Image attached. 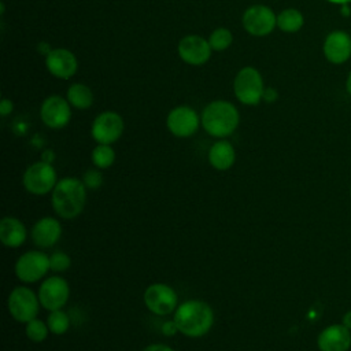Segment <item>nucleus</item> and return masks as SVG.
I'll use <instances>...</instances> for the list:
<instances>
[{
	"mask_svg": "<svg viewBox=\"0 0 351 351\" xmlns=\"http://www.w3.org/2000/svg\"><path fill=\"white\" fill-rule=\"evenodd\" d=\"M58 181L59 180L53 166L45 160L34 162L30 165L22 177L25 189L36 196H43L52 192Z\"/></svg>",
	"mask_w": 351,
	"mask_h": 351,
	"instance_id": "nucleus-5",
	"label": "nucleus"
},
{
	"mask_svg": "<svg viewBox=\"0 0 351 351\" xmlns=\"http://www.w3.org/2000/svg\"><path fill=\"white\" fill-rule=\"evenodd\" d=\"M49 270V255L40 250L26 251L15 262V276L26 284L37 282Z\"/></svg>",
	"mask_w": 351,
	"mask_h": 351,
	"instance_id": "nucleus-7",
	"label": "nucleus"
},
{
	"mask_svg": "<svg viewBox=\"0 0 351 351\" xmlns=\"http://www.w3.org/2000/svg\"><path fill=\"white\" fill-rule=\"evenodd\" d=\"M123 119L115 111H103L92 122L90 134L97 144H112L123 133Z\"/></svg>",
	"mask_w": 351,
	"mask_h": 351,
	"instance_id": "nucleus-10",
	"label": "nucleus"
},
{
	"mask_svg": "<svg viewBox=\"0 0 351 351\" xmlns=\"http://www.w3.org/2000/svg\"><path fill=\"white\" fill-rule=\"evenodd\" d=\"M37 295L41 306L48 311H53L62 308L67 303L70 287L63 277L52 276L41 282Z\"/></svg>",
	"mask_w": 351,
	"mask_h": 351,
	"instance_id": "nucleus-12",
	"label": "nucleus"
},
{
	"mask_svg": "<svg viewBox=\"0 0 351 351\" xmlns=\"http://www.w3.org/2000/svg\"><path fill=\"white\" fill-rule=\"evenodd\" d=\"M346 88H347V92H348V93H350V96H351V73H350V74H348V77H347Z\"/></svg>",
	"mask_w": 351,
	"mask_h": 351,
	"instance_id": "nucleus-34",
	"label": "nucleus"
},
{
	"mask_svg": "<svg viewBox=\"0 0 351 351\" xmlns=\"http://www.w3.org/2000/svg\"><path fill=\"white\" fill-rule=\"evenodd\" d=\"M176 330H177V326H176L174 321H173V322H166L165 326H163V332H165L167 336H171Z\"/></svg>",
	"mask_w": 351,
	"mask_h": 351,
	"instance_id": "nucleus-32",
	"label": "nucleus"
},
{
	"mask_svg": "<svg viewBox=\"0 0 351 351\" xmlns=\"http://www.w3.org/2000/svg\"><path fill=\"white\" fill-rule=\"evenodd\" d=\"M41 303L38 295H36L27 287L14 288L7 299V308L10 315L21 324H26L30 319L36 318Z\"/></svg>",
	"mask_w": 351,
	"mask_h": 351,
	"instance_id": "nucleus-6",
	"label": "nucleus"
},
{
	"mask_svg": "<svg viewBox=\"0 0 351 351\" xmlns=\"http://www.w3.org/2000/svg\"><path fill=\"white\" fill-rule=\"evenodd\" d=\"M25 332H26V336L29 340H32L34 343H41L48 337L49 328H48L47 322H44L36 317V318L30 319L29 322H26Z\"/></svg>",
	"mask_w": 351,
	"mask_h": 351,
	"instance_id": "nucleus-26",
	"label": "nucleus"
},
{
	"mask_svg": "<svg viewBox=\"0 0 351 351\" xmlns=\"http://www.w3.org/2000/svg\"><path fill=\"white\" fill-rule=\"evenodd\" d=\"M143 300L145 307L155 315H169L178 307L176 291L163 282H154L144 291Z\"/></svg>",
	"mask_w": 351,
	"mask_h": 351,
	"instance_id": "nucleus-8",
	"label": "nucleus"
},
{
	"mask_svg": "<svg viewBox=\"0 0 351 351\" xmlns=\"http://www.w3.org/2000/svg\"><path fill=\"white\" fill-rule=\"evenodd\" d=\"M27 237L26 226L15 217H4L0 221V241L8 248L21 247Z\"/></svg>",
	"mask_w": 351,
	"mask_h": 351,
	"instance_id": "nucleus-19",
	"label": "nucleus"
},
{
	"mask_svg": "<svg viewBox=\"0 0 351 351\" xmlns=\"http://www.w3.org/2000/svg\"><path fill=\"white\" fill-rule=\"evenodd\" d=\"M319 351H348L351 346V330L343 324L326 326L317 337Z\"/></svg>",
	"mask_w": 351,
	"mask_h": 351,
	"instance_id": "nucleus-16",
	"label": "nucleus"
},
{
	"mask_svg": "<svg viewBox=\"0 0 351 351\" xmlns=\"http://www.w3.org/2000/svg\"><path fill=\"white\" fill-rule=\"evenodd\" d=\"M233 92L236 99L245 106L259 104L265 92V84L261 73L252 66L240 69L233 81Z\"/></svg>",
	"mask_w": 351,
	"mask_h": 351,
	"instance_id": "nucleus-4",
	"label": "nucleus"
},
{
	"mask_svg": "<svg viewBox=\"0 0 351 351\" xmlns=\"http://www.w3.org/2000/svg\"><path fill=\"white\" fill-rule=\"evenodd\" d=\"M326 1L335 3V4H347V3H350L351 0H326Z\"/></svg>",
	"mask_w": 351,
	"mask_h": 351,
	"instance_id": "nucleus-35",
	"label": "nucleus"
},
{
	"mask_svg": "<svg viewBox=\"0 0 351 351\" xmlns=\"http://www.w3.org/2000/svg\"><path fill=\"white\" fill-rule=\"evenodd\" d=\"M49 266L51 270L55 273H63L70 269L71 266V258L62 251H55L49 255Z\"/></svg>",
	"mask_w": 351,
	"mask_h": 351,
	"instance_id": "nucleus-27",
	"label": "nucleus"
},
{
	"mask_svg": "<svg viewBox=\"0 0 351 351\" xmlns=\"http://www.w3.org/2000/svg\"><path fill=\"white\" fill-rule=\"evenodd\" d=\"M90 158H92V163L95 165V167H97L100 170L108 169L115 162V151L112 149V147L110 144H97L92 149Z\"/></svg>",
	"mask_w": 351,
	"mask_h": 351,
	"instance_id": "nucleus-23",
	"label": "nucleus"
},
{
	"mask_svg": "<svg viewBox=\"0 0 351 351\" xmlns=\"http://www.w3.org/2000/svg\"><path fill=\"white\" fill-rule=\"evenodd\" d=\"M103 174L100 171V169H89L84 173L82 176V182L86 186V189H97L99 186L103 185Z\"/></svg>",
	"mask_w": 351,
	"mask_h": 351,
	"instance_id": "nucleus-28",
	"label": "nucleus"
},
{
	"mask_svg": "<svg viewBox=\"0 0 351 351\" xmlns=\"http://www.w3.org/2000/svg\"><path fill=\"white\" fill-rule=\"evenodd\" d=\"M45 66L53 77L69 80L77 73L78 60L71 51L66 48H55L45 55Z\"/></svg>",
	"mask_w": 351,
	"mask_h": 351,
	"instance_id": "nucleus-15",
	"label": "nucleus"
},
{
	"mask_svg": "<svg viewBox=\"0 0 351 351\" xmlns=\"http://www.w3.org/2000/svg\"><path fill=\"white\" fill-rule=\"evenodd\" d=\"M47 325L49 328V332L53 335H63L70 328V318L62 308L49 311L47 318Z\"/></svg>",
	"mask_w": 351,
	"mask_h": 351,
	"instance_id": "nucleus-24",
	"label": "nucleus"
},
{
	"mask_svg": "<svg viewBox=\"0 0 351 351\" xmlns=\"http://www.w3.org/2000/svg\"><path fill=\"white\" fill-rule=\"evenodd\" d=\"M200 122L210 136L225 138L237 129L240 114L233 103L219 99L208 103L203 108Z\"/></svg>",
	"mask_w": 351,
	"mask_h": 351,
	"instance_id": "nucleus-3",
	"label": "nucleus"
},
{
	"mask_svg": "<svg viewBox=\"0 0 351 351\" xmlns=\"http://www.w3.org/2000/svg\"><path fill=\"white\" fill-rule=\"evenodd\" d=\"M208 162L215 170H229L236 162V151L232 143L223 138L215 141L208 149Z\"/></svg>",
	"mask_w": 351,
	"mask_h": 351,
	"instance_id": "nucleus-20",
	"label": "nucleus"
},
{
	"mask_svg": "<svg viewBox=\"0 0 351 351\" xmlns=\"http://www.w3.org/2000/svg\"><path fill=\"white\" fill-rule=\"evenodd\" d=\"M180 58L191 66H202L211 58V47L208 40L197 34L182 37L177 47Z\"/></svg>",
	"mask_w": 351,
	"mask_h": 351,
	"instance_id": "nucleus-14",
	"label": "nucleus"
},
{
	"mask_svg": "<svg viewBox=\"0 0 351 351\" xmlns=\"http://www.w3.org/2000/svg\"><path fill=\"white\" fill-rule=\"evenodd\" d=\"M62 236V225L53 217L40 218L32 228L30 237L36 247L51 248L55 245Z\"/></svg>",
	"mask_w": 351,
	"mask_h": 351,
	"instance_id": "nucleus-18",
	"label": "nucleus"
},
{
	"mask_svg": "<svg viewBox=\"0 0 351 351\" xmlns=\"http://www.w3.org/2000/svg\"><path fill=\"white\" fill-rule=\"evenodd\" d=\"M12 108H14V104H12V101L10 100V99H3L1 101H0V115L1 117H7L8 114H11L12 112Z\"/></svg>",
	"mask_w": 351,
	"mask_h": 351,
	"instance_id": "nucleus-29",
	"label": "nucleus"
},
{
	"mask_svg": "<svg viewBox=\"0 0 351 351\" xmlns=\"http://www.w3.org/2000/svg\"><path fill=\"white\" fill-rule=\"evenodd\" d=\"M241 23L248 34L255 37H263L270 34L277 26V15L270 7L263 4H255L244 11L241 16Z\"/></svg>",
	"mask_w": 351,
	"mask_h": 351,
	"instance_id": "nucleus-9",
	"label": "nucleus"
},
{
	"mask_svg": "<svg viewBox=\"0 0 351 351\" xmlns=\"http://www.w3.org/2000/svg\"><path fill=\"white\" fill-rule=\"evenodd\" d=\"M322 49L330 63L341 64L351 56V37L343 30H333L325 37Z\"/></svg>",
	"mask_w": 351,
	"mask_h": 351,
	"instance_id": "nucleus-17",
	"label": "nucleus"
},
{
	"mask_svg": "<svg viewBox=\"0 0 351 351\" xmlns=\"http://www.w3.org/2000/svg\"><path fill=\"white\" fill-rule=\"evenodd\" d=\"M304 18L296 8H285L277 15V27L285 33H296L302 29Z\"/></svg>",
	"mask_w": 351,
	"mask_h": 351,
	"instance_id": "nucleus-22",
	"label": "nucleus"
},
{
	"mask_svg": "<svg viewBox=\"0 0 351 351\" xmlns=\"http://www.w3.org/2000/svg\"><path fill=\"white\" fill-rule=\"evenodd\" d=\"M276 99H277V90L273 89V88H265L262 100H263V101H267V103H271V101H274Z\"/></svg>",
	"mask_w": 351,
	"mask_h": 351,
	"instance_id": "nucleus-31",
	"label": "nucleus"
},
{
	"mask_svg": "<svg viewBox=\"0 0 351 351\" xmlns=\"http://www.w3.org/2000/svg\"><path fill=\"white\" fill-rule=\"evenodd\" d=\"M214 311L203 300L191 299L174 311V324L177 330L186 337H202L210 332L214 325Z\"/></svg>",
	"mask_w": 351,
	"mask_h": 351,
	"instance_id": "nucleus-1",
	"label": "nucleus"
},
{
	"mask_svg": "<svg viewBox=\"0 0 351 351\" xmlns=\"http://www.w3.org/2000/svg\"><path fill=\"white\" fill-rule=\"evenodd\" d=\"M341 324H343L346 328H348V329L351 330V310H348V311L343 315Z\"/></svg>",
	"mask_w": 351,
	"mask_h": 351,
	"instance_id": "nucleus-33",
	"label": "nucleus"
},
{
	"mask_svg": "<svg viewBox=\"0 0 351 351\" xmlns=\"http://www.w3.org/2000/svg\"><path fill=\"white\" fill-rule=\"evenodd\" d=\"M143 351H174V350L166 344L154 343V344H148Z\"/></svg>",
	"mask_w": 351,
	"mask_h": 351,
	"instance_id": "nucleus-30",
	"label": "nucleus"
},
{
	"mask_svg": "<svg viewBox=\"0 0 351 351\" xmlns=\"http://www.w3.org/2000/svg\"><path fill=\"white\" fill-rule=\"evenodd\" d=\"M200 123V117L189 106H177L171 108L166 118V126L169 132L180 138L191 137L195 134Z\"/></svg>",
	"mask_w": 351,
	"mask_h": 351,
	"instance_id": "nucleus-11",
	"label": "nucleus"
},
{
	"mask_svg": "<svg viewBox=\"0 0 351 351\" xmlns=\"http://www.w3.org/2000/svg\"><path fill=\"white\" fill-rule=\"evenodd\" d=\"M86 203V186L82 180L64 177L59 180L51 192V204L53 211L64 219L78 217Z\"/></svg>",
	"mask_w": 351,
	"mask_h": 351,
	"instance_id": "nucleus-2",
	"label": "nucleus"
},
{
	"mask_svg": "<svg viewBox=\"0 0 351 351\" xmlns=\"http://www.w3.org/2000/svg\"><path fill=\"white\" fill-rule=\"evenodd\" d=\"M66 99L71 107L78 110H86L93 104V92L92 89L81 82H75L69 86Z\"/></svg>",
	"mask_w": 351,
	"mask_h": 351,
	"instance_id": "nucleus-21",
	"label": "nucleus"
},
{
	"mask_svg": "<svg viewBox=\"0 0 351 351\" xmlns=\"http://www.w3.org/2000/svg\"><path fill=\"white\" fill-rule=\"evenodd\" d=\"M40 118L51 129H62L71 119V106L67 99L52 95L48 96L40 107Z\"/></svg>",
	"mask_w": 351,
	"mask_h": 351,
	"instance_id": "nucleus-13",
	"label": "nucleus"
},
{
	"mask_svg": "<svg viewBox=\"0 0 351 351\" xmlns=\"http://www.w3.org/2000/svg\"><path fill=\"white\" fill-rule=\"evenodd\" d=\"M233 34L226 27H217L211 32L208 37V43L213 51H225L232 45Z\"/></svg>",
	"mask_w": 351,
	"mask_h": 351,
	"instance_id": "nucleus-25",
	"label": "nucleus"
}]
</instances>
